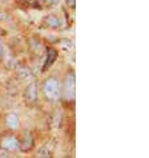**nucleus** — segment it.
<instances>
[{"label": "nucleus", "mask_w": 149, "mask_h": 158, "mask_svg": "<svg viewBox=\"0 0 149 158\" xmlns=\"http://www.w3.org/2000/svg\"><path fill=\"white\" fill-rule=\"evenodd\" d=\"M41 89H43V93H44V97L47 98V101H49V102L59 101L60 94H61V84L57 77L51 76L45 78L43 81Z\"/></svg>", "instance_id": "1"}, {"label": "nucleus", "mask_w": 149, "mask_h": 158, "mask_svg": "<svg viewBox=\"0 0 149 158\" xmlns=\"http://www.w3.org/2000/svg\"><path fill=\"white\" fill-rule=\"evenodd\" d=\"M65 101H73L76 96V77L74 72L69 71L64 77L63 85H61V94Z\"/></svg>", "instance_id": "2"}, {"label": "nucleus", "mask_w": 149, "mask_h": 158, "mask_svg": "<svg viewBox=\"0 0 149 158\" xmlns=\"http://www.w3.org/2000/svg\"><path fill=\"white\" fill-rule=\"evenodd\" d=\"M24 98L28 104H35L37 100V84L35 81L29 82L24 90Z\"/></svg>", "instance_id": "3"}, {"label": "nucleus", "mask_w": 149, "mask_h": 158, "mask_svg": "<svg viewBox=\"0 0 149 158\" xmlns=\"http://www.w3.org/2000/svg\"><path fill=\"white\" fill-rule=\"evenodd\" d=\"M44 24L47 25L48 28H52V29H57L63 27V20L60 19L57 15L55 14H51L44 17Z\"/></svg>", "instance_id": "4"}, {"label": "nucleus", "mask_w": 149, "mask_h": 158, "mask_svg": "<svg viewBox=\"0 0 149 158\" xmlns=\"http://www.w3.org/2000/svg\"><path fill=\"white\" fill-rule=\"evenodd\" d=\"M2 148L4 150H16L19 148V141L17 138L14 137V135H6L3 139H2Z\"/></svg>", "instance_id": "5"}, {"label": "nucleus", "mask_w": 149, "mask_h": 158, "mask_svg": "<svg viewBox=\"0 0 149 158\" xmlns=\"http://www.w3.org/2000/svg\"><path fill=\"white\" fill-rule=\"evenodd\" d=\"M6 125L10 129H17L20 126V120L16 113H8L6 116Z\"/></svg>", "instance_id": "6"}, {"label": "nucleus", "mask_w": 149, "mask_h": 158, "mask_svg": "<svg viewBox=\"0 0 149 158\" xmlns=\"http://www.w3.org/2000/svg\"><path fill=\"white\" fill-rule=\"evenodd\" d=\"M32 143H33L32 135H31V134H25V135H24V139L19 143V146L21 148V150L25 152V150H28V149L32 148Z\"/></svg>", "instance_id": "7"}, {"label": "nucleus", "mask_w": 149, "mask_h": 158, "mask_svg": "<svg viewBox=\"0 0 149 158\" xmlns=\"http://www.w3.org/2000/svg\"><path fill=\"white\" fill-rule=\"evenodd\" d=\"M56 56H57V52H56L53 48H49V49L47 51V61L44 64V68H48L49 67V64H52L56 59Z\"/></svg>", "instance_id": "8"}, {"label": "nucleus", "mask_w": 149, "mask_h": 158, "mask_svg": "<svg viewBox=\"0 0 149 158\" xmlns=\"http://www.w3.org/2000/svg\"><path fill=\"white\" fill-rule=\"evenodd\" d=\"M35 158H51L49 149H48V146H41V148L37 150L36 157H35Z\"/></svg>", "instance_id": "9"}, {"label": "nucleus", "mask_w": 149, "mask_h": 158, "mask_svg": "<svg viewBox=\"0 0 149 158\" xmlns=\"http://www.w3.org/2000/svg\"><path fill=\"white\" fill-rule=\"evenodd\" d=\"M65 3H67V6L71 7V8L76 7V0H65Z\"/></svg>", "instance_id": "10"}, {"label": "nucleus", "mask_w": 149, "mask_h": 158, "mask_svg": "<svg viewBox=\"0 0 149 158\" xmlns=\"http://www.w3.org/2000/svg\"><path fill=\"white\" fill-rule=\"evenodd\" d=\"M44 2L48 4V6H53V4H56L59 0H44Z\"/></svg>", "instance_id": "11"}, {"label": "nucleus", "mask_w": 149, "mask_h": 158, "mask_svg": "<svg viewBox=\"0 0 149 158\" xmlns=\"http://www.w3.org/2000/svg\"><path fill=\"white\" fill-rule=\"evenodd\" d=\"M3 52H4V47H3V41H2V39H0V57L3 56Z\"/></svg>", "instance_id": "12"}, {"label": "nucleus", "mask_w": 149, "mask_h": 158, "mask_svg": "<svg viewBox=\"0 0 149 158\" xmlns=\"http://www.w3.org/2000/svg\"><path fill=\"white\" fill-rule=\"evenodd\" d=\"M0 158H10V157H8L6 153H3V154H0Z\"/></svg>", "instance_id": "13"}, {"label": "nucleus", "mask_w": 149, "mask_h": 158, "mask_svg": "<svg viewBox=\"0 0 149 158\" xmlns=\"http://www.w3.org/2000/svg\"><path fill=\"white\" fill-rule=\"evenodd\" d=\"M0 20H3V12L0 11Z\"/></svg>", "instance_id": "14"}]
</instances>
